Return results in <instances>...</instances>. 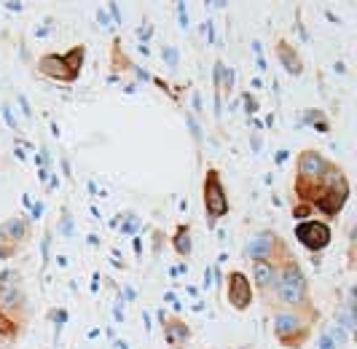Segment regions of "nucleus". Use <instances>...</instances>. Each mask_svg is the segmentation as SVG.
Masks as SVG:
<instances>
[{
    "instance_id": "obj_15",
    "label": "nucleus",
    "mask_w": 357,
    "mask_h": 349,
    "mask_svg": "<svg viewBox=\"0 0 357 349\" xmlns=\"http://www.w3.org/2000/svg\"><path fill=\"white\" fill-rule=\"evenodd\" d=\"M0 336H3V339H17L19 336V322L11 320L3 309H0Z\"/></svg>"
},
{
    "instance_id": "obj_24",
    "label": "nucleus",
    "mask_w": 357,
    "mask_h": 349,
    "mask_svg": "<svg viewBox=\"0 0 357 349\" xmlns=\"http://www.w3.org/2000/svg\"><path fill=\"white\" fill-rule=\"evenodd\" d=\"M320 349H339V347L333 344V339L328 333H320Z\"/></svg>"
},
{
    "instance_id": "obj_22",
    "label": "nucleus",
    "mask_w": 357,
    "mask_h": 349,
    "mask_svg": "<svg viewBox=\"0 0 357 349\" xmlns=\"http://www.w3.org/2000/svg\"><path fill=\"white\" fill-rule=\"evenodd\" d=\"M245 110H248V116H252L258 110V100L252 94H245Z\"/></svg>"
},
{
    "instance_id": "obj_5",
    "label": "nucleus",
    "mask_w": 357,
    "mask_h": 349,
    "mask_svg": "<svg viewBox=\"0 0 357 349\" xmlns=\"http://www.w3.org/2000/svg\"><path fill=\"white\" fill-rule=\"evenodd\" d=\"M331 226L322 223V221H314V218H306L296 226V239L304 244L306 250L312 253H322L328 244H331Z\"/></svg>"
},
{
    "instance_id": "obj_21",
    "label": "nucleus",
    "mask_w": 357,
    "mask_h": 349,
    "mask_svg": "<svg viewBox=\"0 0 357 349\" xmlns=\"http://www.w3.org/2000/svg\"><path fill=\"white\" fill-rule=\"evenodd\" d=\"M137 228H140V221H137L135 215H129V223H124V226H121V231H124V234H135Z\"/></svg>"
},
{
    "instance_id": "obj_29",
    "label": "nucleus",
    "mask_w": 357,
    "mask_h": 349,
    "mask_svg": "<svg viewBox=\"0 0 357 349\" xmlns=\"http://www.w3.org/2000/svg\"><path fill=\"white\" fill-rule=\"evenodd\" d=\"M135 75H137L140 81H148V78H151V75H148V70H143V68H135Z\"/></svg>"
},
{
    "instance_id": "obj_34",
    "label": "nucleus",
    "mask_w": 357,
    "mask_h": 349,
    "mask_svg": "<svg viewBox=\"0 0 357 349\" xmlns=\"http://www.w3.org/2000/svg\"><path fill=\"white\" fill-rule=\"evenodd\" d=\"M151 33H153V30H151V27H145V30H140V40H148V38H151Z\"/></svg>"
},
{
    "instance_id": "obj_12",
    "label": "nucleus",
    "mask_w": 357,
    "mask_h": 349,
    "mask_svg": "<svg viewBox=\"0 0 357 349\" xmlns=\"http://www.w3.org/2000/svg\"><path fill=\"white\" fill-rule=\"evenodd\" d=\"M277 57H280L282 68H285L290 75H301V73H304V62H301V57L296 54V49L287 43L285 38H280V40H277Z\"/></svg>"
},
{
    "instance_id": "obj_36",
    "label": "nucleus",
    "mask_w": 357,
    "mask_h": 349,
    "mask_svg": "<svg viewBox=\"0 0 357 349\" xmlns=\"http://www.w3.org/2000/svg\"><path fill=\"white\" fill-rule=\"evenodd\" d=\"M135 253H137V258H140V253H143V242H140V239H135Z\"/></svg>"
},
{
    "instance_id": "obj_27",
    "label": "nucleus",
    "mask_w": 357,
    "mask_h": 349,
    "mask_svg": "<svg viewBox=\"0 0 357 349\" xmlns=\"http://www.w3.org/2000/svg\"><path fill=\"white\" fill-rule=\"evenodd\" d=\"M49 244H52V234L43 237V247H40L43 250V263H49Z\"/></svg>"
},
{
    "instance_id": "obj_35",
    "label": "nucleus",
    "mask_w": 357,
    "mask_h": 349,
    "mask_svg": "<svg viewBox=\"0 0 357 349\" xmlns=\"http://www.w3.org/2000/svg\"><path fill=\"white\" fill-rule=\"evenodd\" d=\"M40 212H43V205H36V207H33V221L40 218Z\"/></svg>"
},
{
    "instance_id": "obj_16",
    "label": "nucleus",
    "mask_w": 357,
    "mask_h": 349,
    "mask_svg": "<svg viewBox=\"0 0 357 349\" xmlns=\"http://www.w3.org/2000/svg\"><path fill=\"white\" fill-rule=\"evenodd\" d=\"M19 253V244L11 242L6 234H3V228H0V261H8V258H14Z\"/></svg>"
},
{
    "instance_id": "obj_17",
    "label": "nucleus",
    "mask_w": 357,
    "mask_h": 349,
    "mask_svg": "<svg viewBox=\"0 0 357 349\" xmlns=\"http://www.w3.org/2000/svg\"><path fill=\"white\" fill-rule=\"evenodd\" d=\"M322 116H325L322 110H306V113H304V121L312 124V126H317L320 132H328V121H325Z\"/></svg>"
},
{
    "instance_id": "obj_31",
    "label": "nucleus",
    "mask_w": 357,
    "mask_h": 349,
    "mask_svg": "<svg viewBox=\"0 0 357 349\" xmlns=\"http://www.w3.org/2000/svg\"><path fill=\"white\" fill-rule=\"evenodd\" d=\"M6 8H8V11H22L24 6H22V3H6Z\"/></svg>"
},
{
    "instance_id": "obj_19",
    "label": "nucleus",
    "mask_w": 357,
    "mask_h": 349,
    "mask_svg": "<svg viewBox=\"0 0 357 349\" xmlns=\"http://www.w3.org/2000/svg\"><path fill=\"white\" fill-rule=\"evenodd\" d=\"M312 209H314L312 205H304V202H301L298 207H293V218H298V221H306V215H309Z\"/></svg>"
},
{
    "instance_id": "obj_37",
    "label": "nucleus",
    "mask_w": 357,
    "mask_h": 349,
    "mask_svg": "<svg viewBox=\"0 0 357 349\" xmlns=\"http://www.w3.org/2000/svg\"><path fill=\"white\" fill-rule=\"evenodd\" d=\"M239 349H248V347H239Z\"/></svg>"
},
{
    "instance_id": "obj_6",
    "label": "nucleus",
    "mask_w": 357,
    "mask_h": 349,
    "mask_svg": "<svg viewBox=\"0 0 357 349\" xmlns=\"http://www.w3.org/2000/svg\"><path fill=\"white\" fill-rule=\"evenodd\" d=\"M0 309L11 312V309H24V288L22 277L14 269L0 272Z\"/></svg>"
},
{
    "instance_id": "obj_23",
    "label": "nucleus",
    "mask_w": 357,
    "mask_h": 349,
    "mask_svg": "<svg viewBox=\"0 0 357 349\" xmlns=\"http://www.w3.org/2000/svg\"><path fill=\"white\" fill-rule=\"evenodd\" d=\"M185 121H188V129H191V135H194V140H202V129H199V124L194 121V116H188V119H185Z\"/></svg>"
},
{
    "instance_id": "obj_28",
    "label": "nucleus",
    "mask_w": 357,
    "mask_h": 349,
    "mask_svg": "<svg viewBox=\"0 0 357 349\" xmlns=\"http://www.w3.org/2000/svg\"><path fill=\"white\" fill-rule=\"evenodd\" d=\"M19 105H22V110H24V116H33V110H30V105H27V100H24V97H19Z\"/></svg>"
},
{
    "instance_id": "obj_26",
    "label": "nucleus",
    "mask_w": 357,
    "mask_h": 349,
    "mask_svg": "<svg viewBox=\"0 0 357 349\" xmlns=\"http://www.w3.org/2000/svg\"><path fill=\"white\" fill-rule=\"evenodd\" d=\"M164 59L175 68V65H178V52H175V49H164Z\"/></svg>"
},
{
    "instance_id": "obj_7",
    "label": "nucleus",
    "mask_w": 357,
    "mask_h": 349,
    "mask_svg": "<svg viewBox=\"0 0 357 349\" xmlns=\"http://www.w3.org/2000/svg\"><path fill=\"white\" fill-rule=\"evenodd\" d=\"M328 158L322 156L320 151H312V148H306L298 154L296 158V167H298V177H306V180H320L325 170H328Z\"/></svg>"
},
{
    "instance_id": "obj_33",
    "label": "nucleus",
    "mask_w": 357,
    "mask_h": 349,
    "mask_svg": "<svg viewBox=\"0 0 357 349\" xmlns=\"http://www.w3.org/2000/svg\"><path fill=\"white\" fill-rule=\"evenodd\" d=\"M274 161H277V164H285V161H287V151H280V154H277V158H274Z\"/></svg>"
},
{
    "instance_id": "obj_18",
    "label": "nucleus",
    "mask_w": 357,
    "mask_h": 349,
    "mask_svg": "<svg viewBox=\"0 0 357 349\" xmlns=\"http://www.w3.org/2000/svg\"><path fill=\"white\" fill-rule=\"evenodd\" d=\"M325 333L333 339V344H336V347H341V344L347 341V333H344V328H339V325H336V328H331V331H325Z\"/></svg>"
},
{
    "instance_id": "obj_13",
    "label": "nucleus",
    "mask_w": 357,
    "mask_h": 349,
    "mask_svg": "<svg viewBox=\"0 0 357 349\" xmlns=\"http://www.w3.org/2000/svg\"><path fill=\"white\" fill-rule=\"evenodd\" d=\"M3 234L11 239V242H24L27 237H30V221H24V218H8L6 223H3Z\"/></svg>"
},
{
    "instance_id": "obj_25",
    "label": "nucleus",
    "mask_w": 357,
    "mask_h": 349,
    "mask_svg": "<svg viewBox=\"0 0 357 349\" xmlns=\"http://www.w3.org/2000/svg\"><path fill=\"white\" fill-rule=\"evenodd\" d=\"M178 19L180 24H183V30L188 27V14H185V3H178Z\"/></svg>"
},
{
    "instance_id": "obj_10",
    "label": "nucleus",
    "mask_w": 357,
    "mask_h": 349,
    "mask_svg": "<svg viewBox=\"0 0 357 349\" xmlns=\"http://www.w3.org/2000/svg\"><path fill=\"white\" fill-rule=\"evenodd\" d=\"M252 277H255V288L258 290H271L277 285V277H280V266L274 261H255Z\"/></svg>"
},
{
    "instance_id": "obj_30",
    "label": "nucleus",
    "mask_w": 357,
    "mask_h": 349,
    "mask_svg": "<svg viewBox=\"0 0 357 349\" xmlns=\"http://www.w3.org/2000/svg\"><path fill=\"white\" fill-rule=\"evenodd\" d=\"M107 8H110V14H113V17H116L119 22H121V11H119V6H116V3H110Z\"/></svg>"
},
{
    "instance_id": "obj_14",
    "label": "nucleus",
    "mask_w": 357,
    "mask_h": 349,
    "mask_svg": "<svg viewBox=\"0 0 357 349\" xmlns=\"http://www.w3.org/2000/svg\"><path fill=\"white\" fill-rule=\"evenodd\" d=\"M175 250H178V255H191V228L188 226H180L178 234H175Z\"/></svg>"
},
{
    "instance_id": "obj_3",
    "label": "nucleus",
    "mask_w": 357,
    "mask_h": 349,
    "mask_svg": "<svg viewBox=\"0 0 357 349\" xmlns=\"http://www.w3.org/2000/svg\"><path fill=\"white\" fill-rule=\"evenodd\" d=\"M274 333L285 347L298 349L309 339V322H306L301 312L290 309V312H280L274 317Z\"/></svg>"
},
{
    "instance_id": "obj_4",
    "label": "nucleus",
    "mask_w": 357,
    "mask_h": 349,
    "mask_svg": "<svg viewBox=\"0 0 357 349\" xmlns=\"http://www.w3.org/2000/svg\"><path fill=\"white\" fill-rule=\"evenodd\" d=\"M204 212L210 218V226L229 212V196H226V188H223V180H220L218 170L204 172Z\"/></svg>"
},
{
    "instance_id": "obj_9",
    "label": "nucleus",
    "mask_w": 357,
    "mask_h": 349,
    "mask_svg": "<svg viewBox=\"0 0 357 349\" xmlns=\"http://www.w3.org/2000/svg\"><path fill=\"white\" fill-rule=\"evenodd\" d=\"M277 247H280V239H277L274 234L264 231V234H255L250 242H248L245 255L252 258V261H271V255H274Z\"/></svg>"
},
{
    "instance_id": "obj_32",
    "label": "nucleus",
    "mask_w": 357,
    "mask_h": 349,
    "mask_svg": "<svg viewBox=\"0 0 357 349\" xmlns=\"http://www.w3.org/2000/svg\"><path fill=\"white\" fill-rule=\"evenodd\" d=\"M210 285H213V272L207 269V272H204V288H210Z\"/></svg>"
},
{
    "instance_id": "obj_2",
    "label": "nucleus",
    "mask_w": 357,
    "mask_h": 349,
    "mask_svg": "<svg viewBox=\"0 0 357 349\" xmlns=\"http://www.w3.org/2000/svg\"><path fill=\"white\" fill-rule=\"evenodd\" d=\"M274 293L287 306L306 304V296H309L306 293V277L301 274L296 261H285V266H280V277H277V285H274Z\"/></svg>"
},
{
    "instance_id": "obj_11",
    "label": "nucleus",
    "mask_w": 357,
    "mask_h": 349,
    "mask_svg": "<svg viewBox=\"0 0 357 349\" xmlns=\"http://www.w3.org/2000/svg\"><path fill=\"white\" fill-rule=\"evenodd\" d=\"M159 317H161V325H164V339L172 347H180V341H188L191 339V328L183 320H178V317H164V312Z\"/></svg>"
},
{
    "instance_id": "obj_20",
    "label": "nucleus",
    "mask_w": 357,
    "mask_h": 349,
    "mask_svg": "<svg viewBox=\"0 0 357 349\" xmlns=\"http://www.w3.org/2000/svg\"><path fill=\"white\" fill-rule=\"evenodd\" d=\"M59 231H62L65 237H68V234H73V218H70V212H68V209L62 212V226H59Z\"/></svg>"
},
{
    "instance_id": "obj_8",
    "label": "nucleus",
    "mask_w": 357,
    "mask_h": 349,
    "mask_svg": "<svg viewBox=\"0 0 357 349\" xmlns=\"http://www.w3.org/2000/svg\"><path fill=\"white\" fill-rule=\"evenodd\" d=\"M229 304H231L234 309H239V312H245L252 304L250 279L245 277L242 272H231L229 274Z\"/></svg>"
},
{
    "instance_id": "obj_1",
    "label": "nucleus",
    "mask_w": 357,
    "mask_h": 349,
    "mask_svg": "<svg viewBox=\"0 0 357 349\" xmlns=\"http://www.w3.org/2000/svg\"><path fill=\"white\" fill-rule=\"evenodd\" d=\"M84 57H86V46H73L68 54H46L38 59V73H43L46 78H56V81H65L73 84L81 68H84Z\"/></svg>"
}]
</instances>
